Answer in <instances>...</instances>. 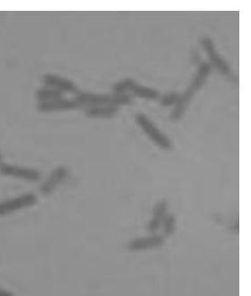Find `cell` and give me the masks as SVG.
Here are the masks:
<instances>
[{
    "mask_svg": "<svg viewBox=\"0 0 251 296\" xmlns=\"http://www.w3.org/2000/svg\"><path fill=\"white\" fill-rule=\"evenodd\" d=\"M167 202L165 200L160 201L156 204L154 211H153V219L148 225V230L152 234H154L157 230L160 228L161 224L163 223V220L166 217V212H167Z\"/></svg>",
    "mask_w": 251,
    "mask_h": 296,
    "instance_id": "cell-12",
    "label": "cell"
},
{
    "mask_svg": "<svg viewBox=\"0 0 251 296\" xmlns=\"http://www.w3.org/2000/svg\"><path fill=\"white\" fill-rule=\"evenodd\" d=\"M164 224V233L166 235H170L174 232L175 225H176V217L174 215H166L163 220Z\"/></svg>",
    "mask_w": 251,
    "mask_h": 296,
    "instance_id": "cell-15",
    "label": "cell"
},
{
    "mask_svg": "<svg viewBox=\"0 0 251 296\" xmlns=\"http://www.w3.org/2000/svg\"><path fill=\"white\" fill-rule=\"evenodd\" d=\"M0 296H13V294L5 289H1L0 288Z\"/></svg>",
    "mask_w": 251,
    "mask_h": 296,
    "instance_id": "cell-17",
    "label": "cell"
},
{
    "mask_svg": "<svg viewBox=\"0 0 251 296\" xmlns=\"http://www.w3.org/2000/svg\"><path fill=\"white\" fill-rule=\"evenodd\" d=\"M114 92L117 94H125L126 92H132L138 97L154 100L159 97V93L150 88L139 84L132 78H126L124 80L114 86Z\"/></svg>",
    "mask_w": 251,
    "mask_h": 296,
    "instance_id": "cell-4",
    "label": "cell"
},
{
    "mask_svg": "<svg viewBox=\"0 0 251 296\" xmlns=\"http://www.w3.org/2000/svg\"><path fill=\"white\" fill-rule=\"evenodd\" d=\"M43 79L47 88L53 89L60 93L65 92V93H70V94H79V91L76 83L70 79H67L53 74L45 75Z\"/></svg>",
    "mask_w": 251,
    "mask_h": 296,
    "instance_id": "cell-8",
    "label": "cell"
},
{
    "mask_svg": "<svg viewBox=\"0 0 251 296\" xmlns=\"http://www.w3.org/2000/svg\"><path fill=\"white\" fill-rule=\"evenodd\" d=\"M118 112V108L115 106H92L89 107L86 114L90 117H113Z\"/></svg>",
    "mask_w": 251,
    "mask_h": 296,
    "instance_id": "cell-13",
    "label": "cell"
},
{
    "mask_svg": "<svg viewBox=\"0 0 251 296\" xmlns=\"http://www.w3.org/2000/svg\"><path fill=\"white\" fill-rule=\"evenodd\" d=\"M136 121L144 134L153 141L160 148L169 150L172 148V142L167 136H165L156 125H154L144 114H138Z\"/></svg>",
    "mask_w": 251,
    "mask_h": 296,
    "instance_id": "cell-3",
    "label": "cell"
},
{
    "mask_svg": "<svg viewBox=\"0 0 251 296\" xmlns=\"http://www.w3.org/2000/svg\"><path fill=\"white\" fill-rule=\"evenodd\" d=\"M211 72V65L209 63L203 62L200 64L198 68V72L193 79V81L190 83V86L187 89V91L180 95L179 100L176 104V108L171 114V119L174 121H178L181 119L183 114L187 109V106L193 98L194 94H196L202 87H203L206 79L210 75Z\"/></svg>",
    "mask_w": 251,
    "mask_h": 296,
    "instance_id": "cell-1",
    "label": "cell"
},
{
    "mask_svg": "<svg viewBox=\"0 0 251 296\" xmlns=\"http://www.w3.org/2000/svg\"><path fill=\"white\" fill-rule=\"evenodd\" d=\"M67 175H68V170L66 167L61 166V167L56 168L51 173L47 182L41 186L40 191L46 195L50 194L56 188V187L66 179Z\"/></svg>",
    "mask_w": 251,
    "mask_h": 296,
    "instance_id": "cell-10",
    "label": "cell"
},
{
    "mask_svg": "<svg viewBox=\"0 0 251 296\" xmlns=\"http://www.w3.org/2000/svg\"><path fill=\"white\" fill-rule=\"evenodd\" d=\"M163 243H164V238L161 235H151V236L133 240L130 243L129 247L130 249L134 250V251H140V250L159 247Z\"/></svg>",
    "mask_w": 251,
    "mask_h": 296,
    "instance_id": "cell-11",
    "label": "cell"
},
{
    "mask_svg": "<svg viewBox=\"0 0 251 296\" xmlns=\"http://www.w3.org/2000/svg\"><path fill=\"white\" fill-rule=\"evenodd\" d=\"M36 202H37V197L32 193H28V194L21 195L19 197L4 200L0 202V217L9 215L21 209L32 206Z\"/></svg>",
    "mask_w": 251,
    "mask_h": 296,
    "instance_id": "cell-5",
    "label": "cell"
},
{
    "mask_svg": "<svg viewBox=\"0 0 251 296\" xmlns=\"http://www.w3.org/2000/svg\"><path fill=\"white\" fill-rule=\"evenodd\" d=\"M0 174L3 176L18 178V179H22V180H26L30 182H36L40 178L39 172L34 169L21 167L17 165H11L7 163L0 164Z\"/></svg>",
    "mask_w": 251,
    "mask_h": 296,
    "instance_id": "cell-6",
    "label": "cell"
},
{
    "mask_svg": "<svg viewBox=\"0 0 251 296\" xmlns=\"http://www.w3.org/2000/svg\"><path fill=\"white\" fill-rule=\"evenodd\" d=\"M200 43H201V46L203 47L204 50L206 51L210 61L213 64V66L216 69H218L222 74L229 75L231 72V68H230L229 64L226 62L225 59L217 52L214 41L208 36H203L201 38Z\"/></svg>",
    "mask_w": 251,
    "mask_h": 296,
    "instance_id": "cell-7",
    "label": "cell"
},
{
    "mask_svg": "<svg viewBox=\"0 0 251 296\" xmlns=\"http://www.w3.org/2000/svg\"><path fill=\"white\" fill-rule=\"evenodd\" d=\"M0 162H1V156H0Z\"/></svg>",
    "mask_w": 251,
    "mask_h": 296,
    "instance_id": "cell-18",
    "label": "cell"
},
{
    "mask_svg": "<svg viewBox=\"0 0 251 296\" xmlns=\"http://www.w3.org/2000/svg\"><path fill=\"white\" fill-rule=\"evenodd\" d=\"M80 106L75 101V99H65L60 98L57 100L38 103L37 110L40 112H54V111H67V110L76 109Z\"/></svg>",
    "mask_w": 251,
    "mask_h": 296,
    "instance_id": "cell-9",
    "label": "cell"
},
{
    "mask_svg": "<svg viewBox=\"0 0 251 296\" xmlns=\"http://www.w3.org/2000/svg\"><path fill=\"white\" fill-rule=\"evenodd\" d=\"M179 97H180V95L176 94V93L167 94L164 97H162L161 105H163V106H172L174 104H177V102L179 100Z\"/></svg>",
    "mask_w": 251,
    "mask_h": 296,
    "instance_id": "cell-16",
    "label": "cell"
},
{
    "mask_svg": "<svg viewBox=\"0 0 251 296\" xmlns=\"http://www.w3.org/2000/svg\"><path fill=\"white\" fill-rule=\"evenodd\" d=\"M75 101L80 107L87 106H115L131 103V97L127 94H98L91 93H79Z\"/></svg>",
    "mask_w": 251,
    "mask_h": 296,
    "instance_id": "cell-2",
    "label": "cell"
},
{
    "mask_svg": "<svg viewBox=\"0 0 251 296\" xmlns=\"http://www.w3.org/2000/svg\"><path fill=\"white\" fill-rule=\"evenodd\" d=\"M35 97L39 103H43V102H49V101L60 99L62 98L63 94L62 93L50 88H43L36 92Z\"/></svg>",
    "mask_w": 251,
    "mask_h": 296,
    "instance_id": "cell-14",
    "label": "cell"
}]
</instances>
